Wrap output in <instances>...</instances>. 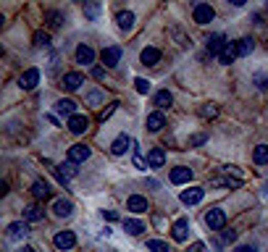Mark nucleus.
<instances>
[{
    "label": "nucleus",
    "instance_id": "10",
    "mask_svg": "<svg viewBox=\"0 0 268 252\" xmlns=\"http://www.w3.org/2000/svg\"><path fill=\"white\" fill-rule=\"evenodd\" d=\"M187 231H189L187 218H179V221L171 226V237H174L176 242H187Z\"/></svg>",
    "mask_w": 268,
    "mask_h": 252
},
{
    "label": "nucleus",
    "instance_id": "19",
    "mask_svg": "<svg viewBox=\"0 0 268 252\" xmlns=\"http://www.w3.org/2000/svg\"><path fill=\"white\" fill-rule=\"evenodd\" d=\"M237 55H239V53H237V42H229L226 50L218 55V63H221V66H232V61H234Z\"/></svg>",
    "mask_w": 268,
    "mask_h": 252
},
{
    "label": "nucleus",
    "instance_id": "17",
    "mask_svg": "<svg viewBox=\"0 0 268 252\" xmlns=\"http://www.w3.org/2000/svg\"><path fill=\"white\" fill-rule=\"evenodd\" d=\"M129 145H131L129 137H126V134H119L116 140H113V145H110V152H113V155H124V152L129 150Z\"/></svg>",
    "mask_w": 268,
    "mask_h": 252
},
{
    "label": "nucleus",
    "instance_id": "23",
    "mask_svg": "<svg viewBox=\"0 0 268 252\" xmlns=\"http://www.w3.org/2000/svg\"><path fill=\"white\" fill-rule=\"evenodd\" d=\"M32 195L37 197V200H45V197H50V184L45 179H40V181H34V187H32Z\"/></svg>",
    "mask_w": 268,
    "mask_h": 252
},
{
    "label": "nucleus",
    "instance_id": "37",
    "mask_svg": "<svg viewBox=\"0 0 268 252\" xmlns=\"http://www.w3.org/2000/svg\"><path fill=\"white\" fill-rule=\"evenodd\" d=\"M203 142H205V134H195V137H192V140H189V145H192V147H197V145H203Z\"/></svg>",
    "mask_w": 268,
    "mask_h": 252
},
{
    "label": "nucleus",
    "instance_id": "14",
    "mask_svg": "<svg viewBox=\"0 0 268 252\" xmlns=\"http://www.w3.org/2000/svg\"><path fill=\"white\" fill-rule=\"evenodd\" d=\"M126 210H131V213H147V200L145 197H140V195H131L129 197V202H126Z\"/></svg>",
    "mask_w": 268,
    "mask_h": 252
},
{
    "label": "nucleus",
    "instance_id": "34",
    "mask_svg": "<svg viewBox=\"0 0 268 252\" xmlns=\"http://www.w3.org/2000/svg\"><path fill=\"white\" fill-rule=\"evenodd\" d=\"M134 87H137L140 95H147V92H150V82H147V79H134Z\"/></svg>",
    "mask_w": 268,
    "mask_h": 252
},
{
    "label": "nucleus",
    "instance_id": "40",
    "mask_svg": "<svg viewBox=\"0 0 268 252\" xmlns=\"http://www.w3.org/2000/svg\"><path fill=\"white\" fill-rule=\"evenodd\" d=\"M87 100L92 103V105H98V103H100V92H89V95H87Z\"/></svg>",
    "mask_w": 268,
    "mask_h": 252
},
{
    "label": "nucleus",
    "instance_id": "16",
    "mask_svg": "<svg viewBox=\"0 0 268 252\" xmlns=\"http://www.w3.org/2000/svg\"><path fill=\"white\" fill-rule=\"evenodd\" d=\"M55 110L61 113V116H66V119H74L76 116V103L74 100H58L55 103Z\"/></svg>",
    "mask_w": 268,
    "mask_h": 252
},
{
    "label": "nucleus",
    "instance_id": "9",
    "mask_svg": "<svg viewBox=\"0 0 268 252\" xmlns=\"http://www.w3.org/2000/svg\"><path fill=\"white\" fill-rule=\"evenodd\" d=\"M53 242H55L58 249H71L76 244V237H74V231H58Z\"/></svg>",
    "mask_w": 268,
    "mask_h": 252
},
{
    "label": "nucleus",
    "instance_id": "3",
    "mask_svg": "<svg viewBox=\"0 0 268 252\" xmlns=\"http://www.w3.org/2000/svg\"><path fill=\"white\" fill-rule=\"evenodd\" d=\"M226 37H223V34H210L208 40H205V48H208V53L210 55H221L223 50H226Z\"/></svg>",
    "mask_w": 268,
    "mask_h": 252
},
{
    "label": "nucleus",
    "instance_id": "7",
    "mask_svg": "<svg viewBox=\"0 0 268 252\" xmlns=\"http://www.w3.org/2000/svg\"><path fill=\"white\" fill-rule=\"evenodd\" d=\"M53 213H55L58 218H69V216L74 213V205H71V200H63V197H58V200L53 202Z\"/></svg>",
    "mask_w": 268,
    "mask_h": 252
},
{
    "label": "nucleus",
    "instance_id": "41",
    "mask_svg": "<svg viewBox=\"0 0 268 252\" xmlns=\"http://www.w3.org/2000/svg\"><path fill=\"white\" fill-rule=\"evenodd\" d=\"M234 252H255V247H253V244H239Z\"/></svg>",
    "mask_w": 268,
    "mask_h": 252
},
{
    "label": "nucleus",
    "instance_id": "39",
    "mask_svg": "<svg viewBox=\"0 0 268 252\" xmlns=\"http://www.w3.org/2000/svg\"><path fill=\"white\" fill-rule=\"evenodd\" d=\"M255 84H258L260 89H265V87H268V76H255Z\"/></svg>",
    "mask_w": 268,
    "mask_h": 252
},
{
    "label": "nucleus",
    "instance_id": "11",
    "mask_svg": "<svg viewBox=\"0 0 268 252\" xmlns=\"http://www.w3.org/2000/svg\"><path fill=\"white\" fill-rule=\"evenodd\" d=\"M27 234H29V226H27V223H21V221H16V223L8 226V239H11V242L24 239Z\"/></svg>",
    "mask_w": 268,
    "mask_h": 252
},
{
    "label": "nucleus",
    "instance_id": "36",
    "mask_svg": "<svg viewBox=\"0 0 268 252\" xmlns=\"http://www.w3.org/2000/svg\"><path fill=\"white\" fill-rule=\"evenodd\" d=\"M61 18H63L61 13H55V11H50V13H48V24H50V27H61Z\"/></svg>",
    "mask_w": 268,
    "mask_h": 252
},
{
    "label": "nucleus",
    "instance_id": "38",
    "mask_svg": "<svg viewBox=\"0 0 268 252\" xmlns=\"http://www.w3.org/2000/svg\"><path fill=\"white\" fill-rule=\"evenodd\" d=\"M103 218L105 221H119V213L116 210H103Z\"/></svg>",
    "mask_w": 268,
    "mask_h": 252
},
{
    "label": "nucleus",
    "instance_id": "28",
    "mask_svg": "<svg viewBox=\"0 0 268 252\" xmlns=\"http://www.w3.org/2000/svg\"><path fill=\"white\" fill-rule=\"evenodd\" d=\"M253 160H255L258 166H265L268 163V145H258L253 150Z\"/></svg>",
    "mask_w": 268,
    "mask_h": 252
},
{
    "label": "nucleus",
    "instance_id": "32",
    "mask_svg": "<svg viewBox=\"0 0 268 252\" xmlns=\"http://www.w3.org/2000/svg\"><path fill=\"white\" fill-rule=\"evenodd\" d=\"M34 45H37V48H48V45H50V34L48 32H37L34 34Z\"/></svg>",
    "mask_w": 268,
    "mask_h": 252
},
{
    "label": "nucleus",
    "instance_id": "1",
    "mask_svg": "<svg viewBox=\"0 0 268 252\" xmlns=\"http://www.w3.org/2000/svg\"><path fill=\"white\" fill-rule=\"evenodd\" d=\"M213 16H216V11H213V6H208V3H197V6H195V11H192L195 24H200V27L210 24V21H213Z\"/></svg>",
    "mask_w": 268,
    "mask_h": 252
},
{
    "label": "nucleus",
    "instance_id": "27",
    "mask_svg": "<svg viewBox=\"0 0 268 252\" xmlns=\"http://www.w3.org/2000/svg\"><path fill=\"white\" fill-rule=\"evenodd\" d=\"M155 105H158L161 110H166V108H171L174 105V95L168 92V89H161L158 95H155Z\"/></svg>",
    "mask_w": 268,
    "mask_h": 252
},
{
    "label": "nucleus",
    "instance_id": "22",
    "mask_svg": "<svg viewBox=\"0 0 268 252\" xmlns=\"http://www.w3.org/2000/svg\"><path fill=\"white\" fill-rule=\"evenodd\" d=\"M124 228H126V234L140 237V234L145 231V223H142V221H137V218H126V221H124Z\"/></svg>",
    "mask_w": 268,
    "mask_h": 252
},
{
    "label": "nucleus",
    "instance_id": "46",
    "mask_svg": "<svg viewBox=\"0 0 268 252\" xmlns=\"http://www.w3.org/2000/svg\"><path fill=\"white\" fill-rule=\"evenodd\" d=\"M18 252H34V247H27L24 244V247H18Z\"/></svg>",
    "mask_w": 268,
    "mask_h": 252
},
{
    "label": "nucleus",
    "instance_id": "15",
    "mask_svg": "<svg viewBox=\"0 0 268 252\" xmlns=\"http://www.w3.org/2000/svg\"><path fill=\"white\" fill-rule=\"evenodd\" d=\"M166 163V152L161 150V147H152L150 152H147V166L150 168H161Z\"/></svg>",
    "mask_w": 268,
    "mask_h": 252
},
{
    "label": "nucleus",
    "instance_id": "13",
    "mask_svg": "<svg viewBox=\"0 0 268 252\" xmlns=\"http://www.w3.org/2000/svg\"><path fill=\"white\" fill-rule=\"evenodd\" d=\"M171 181H174V184H187V181H192V168L176 166V168L171 171Z\"/></svg>",
    "mask_w": 268,
    "mask_h": 252
},
{
    "label": "nucleus",
    "instance_id": "8",
    "mask_svg": "<svg viewBox=\"0 0 268 252\" xmlns=\"http://www.w3.org/2000/svg\"><path fill=\"white\" fill-rule=\"evenodd\" d=\"M203 197H205V189L203 187H189V189L182 192V202L184 205H197Z\"/></svg>",
    "mask_w": 268,
    "mask_h": 252
},
{
    "label": "nucleus",
    "instance_id": "25",
    "mask_svg": "<svg viewBox=\"0 0 268 252\" xmlns=\"http://www.w3.org/2000/svg\"><path fill=\"white\" fill-rule=\"evenodd\" d=\"M140 58H142V63H145V66H155V63L161 61V50H158V48H145Z\"/></svg>",
    "mask_w": 268,
    "mask_h": 252
},
{
    "label": "nucleus",
    "instance_id": "43",
    "mask_svg": "<svg viewBox=\"0 0 268 252\" xmlns=\"http://www.w3.org/2000/svg\"><path fill=\"white\" fill-rule=\"evenodd\" d=\"M223 242H237V231H226L223 234Z\"/></svg>",
    "mask_w": 268,
    "mask_h": 252
},
{
    "label": "nucleus",
    "instance_id": "26",
    "mask_svg": "<svg viewBox=\"0 0 268 252\" xmlns=\"http://www.w3.org/2000/svg\"><path fill=\"white\" fill-rule=\"evenodd\" d=\"M87 126H89L87 116H74V119H69V129H71L74 134H84Z\"/></svg>",
    "mask_w": 268,
    "mask_h": 252
},
{
    "label": "nucleus",
    "instance_id": "18",
    "mask_svg": "<svg viewBox=\"0 0 268 252\" xmlns=\"http://www.w3.org/2000/svg\"><path fill=\"white\" fill-rule=\"evenodd\" d=\"M76 61L84 63V66H89V63L95 61V50L89 48V45H79V48H76Z\"/></svg>",
    "mask_w": 268,
    "mask_h": 252
},
{
    "label": "nucleus",
    "instance_id": "6",
    "mask_svg": "<svg viewBox=\"0 0 268 252\" xmlns=\"http://www.w3.org/2000/svg\"><path fill=\"white\" fill-rule=\"evenodd\" d=\"M100 58H103V63H105L108 68H113V66L121 61V48H116V45H110V48H105V50L100 53Z\"/></svg>",
    "mask_w": 268,
    "mask_h": 252
},
{
    "label": "nucleus",
    "instance_id": "31",
    "mask_svg": "<svg viewBox=\"0 0 268 252\" xmlns=\"http://www.w3.org/2000/svg\"><path fill=\"white\" fill-rule=\"evenodd\" d=\"M98 13H100V6H98V3H84V16H87L89 21H95Z\"/></svg>",
    "mask_w": 268,
    "mask_h": 252
},
{
    "label": "nucleus",
    "instance_id": "24",
    "mask_svg": "<svg viewBox=\"0 0 268 252\" xmlns=\"http://www.w3.org/2000/svg\"><path fill=\"white\" fill-rule=\"evenodd\" d=\"M116 21H119V29H121V32H129V29L134 27V13H131V11H121V13L116 16Z\"/></svg>",
    "mask_w": 268,
    "mask_h": 252
},
{
    "label": "nucleus",
    "instance_id": "12",
    "mask_svg": "<svg viewBox=\"0 0 268 252\" xmlns=\"http://www.w3.org/2000/svg\"><path fill=\"white\" fill-rule=\"evenodd\" d=\"M82 84H84V76H82L79 71H69V74L63 76V87L69 89V92H76Z\"/></svg>",
    "mask_w": 268,
    "mask_h": 252
},
{
    "label": "nucleus",
    "instance_id": "5",
    "mask_svg": "<svg viewBox=\"0 0 268 252\" xmlns=\"http://www.w3.org/2000/svg\"><path fill=\"white\" fill-rule=\"evenodd\" d=\"M89 155H92V150H89L87 145H71L69 147V160L71 163H84Z\"/></svg>",
    "mask_w": 268,
    "mask_h": 252
},
{
    "label": "nucleus",
    "instance_id": "33",
    "mask_svg": "<svg viewBox=\"0 0 268 252\" xmlns=\"http://www.w3.org/2000/svg\"><path fill=\"white\" fill-rule=\"evenodd\" d=\"M216 113H218L216 105H203V108H200V116H203V119H216Z\"/></svg>",
    "mask_w": 268,
    "mask_h": 252
},
{
    "label": "nucleus",
    "instance_id": "42",
    "mask_svg": "<svg viewBox=\"0 0 268 252\" xmlns=\"http://www.w3.org/2000/svg\"><path fill=\"white\" fill-rule=\"evenodd\" d=\"M189 252H205V244H203V242H195Z\"/></svg>",
    "mask_w": 268,
    "mask_h": 252
},
{
    "label": "nucleus",
    "instance_id": "30",
    "mask_svg": "<svg viewBox=\"0 0 268 252\" xmlns=\"http://www.w3.org/2000/svg\"><path fill=\"white\" fill-rule=\"evenodd\" d=\"M147 249H150V252H171V247H168L166 242H161V239H150V242H147Z\"/></svg>",
    "mask_w": 268,
    "mask_h": 252
},
{
    "label": "nucleus",
    "instance_id": "29",
    "mask_svg": "<svg viewBox=\"0 0 268 252\" xmlns=\"http://www.w3.org/2000/svg\"><path fill=\"white\" fill-rule=\"evenodd\" d=\"M253 48H255V42H253L250 37L237 40V53H239V55H250V53H253Z\"/></svg>",
    "mask_w": 268,
    "mask_h": 252
},
{
    "label": "nucleus",
    "instance_id": "44",
    "mask_svg": "<svg viewBox=\"0 0 268 252\" xmlns=\"http://www.w3.org/2000/svg\"><path fill=\"white\" fill-rule=\"evenodd\" d=\"M103 74H105V71H103L100 66H95V68H92V76H95V79H103Z\"/></svg>",
    "mask_w": 268,
    "mask_h": 252
},
{
    "label": "nucleus",
    "instance_id": "35",
    "mask_svg": "<svg viewBox=\"0 0 268 252\" xmlns=\"http://www.w3.org/2000/svg\"><path fill=\"white\" fill-rule=\"evenodd\" d=\"M27 221H42V210L34 208V205H32V208H27Z\"/></svg>",
    "mask_w": 268,
    "mask_h": 252
},
{
    "label": "nucleus",
    "instance_id": "21",
    "mask_svg": "<svg viewBox=\"0 0 268 252\" xmlns=\"http://www.w3.org/2000/svg\"><path fill=\"white\" fill-rule=\"evenodd\" d=\"M163 126H166V119H163L161 110H155V113H150V116H147V129L150 131H161Z\"/></svg>",
    "mask_w": 268,
    "mask_h": 252
},
{
    "label": "nucleus",
    "instance_id": "2",
    "mask_svg": "<svg viewBox=\"0 0 268 252\" xmlns=\"http://www.w3.org/2000/svg\"><path fill=\"white\" fill-rule=\"evenodd\" d=\"M205 223L210 226V231H221V228L226 226V213H223L221 208H210L205 213Z\"/></svg>",
    "mask_w": 268,
    "mask_h": 252
},
{
    "label": "nucleus",
    "instance_id": "45",
    "mask_svg": "<svg viewBox=\"0 0 268 252\" xmlns=\"http://www.w3.org/2000/svg\"><path fill=\"white\" fill-rule=\"evenodd\" d=\"M134 166H137V168H145V160H142L140 155H134Z\"/></svg>",
    "mask_w": 268,
    "mask_h": 252
},
{
    "label": "nucleus",
    "instance_id": "20",
    "mask_svg": "<svg viewBox=\"0 0 268 252\" xmlns=\"http://www.w3.org/2000/svg\"><path fill=\"white\" fill-rule=\"evenodd\" d=\"M55 173H58V179H61L63 184H66V181H69L71 176H76V163H71V160H69V163L58 166V168H55Z\"/></svg>",
    "mask_w": 268,
    "mask_h": 252
},
{
    "label": "nucleus",
    "instance_id": "4",
    "mask_svg": "<svg viewBox=\"0 0 268 252\" xmlns=\"http://www.w3.org/2000/svg\"><path fill=\"white\" fill-rule=\"evenodd\" d=\"M37 84H40V71H37V68H27V71L21 74V79H18L21 89H34Z\"/></svg>",
    "mask_w": 268,
    "mask_h": 252
}]
</instances>
